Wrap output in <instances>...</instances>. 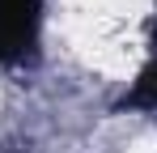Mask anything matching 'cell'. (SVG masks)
Instances as JSON below:
<instances>
[{
    "label": "cell",
    "mask_w": 157,
    "mask_h": 153,
    "mask_svg": "<svg viewBox=\"0 0 157 153\" xmlns=\"http://www.w3.org/2000/svg\"><path fill=\"white\" fill-rule=\"evenodd\" d=\"M34 0H0V55H13L34 34Z\"/></svg>",
    "instance_id": "obj_1"
}]
</instances>
